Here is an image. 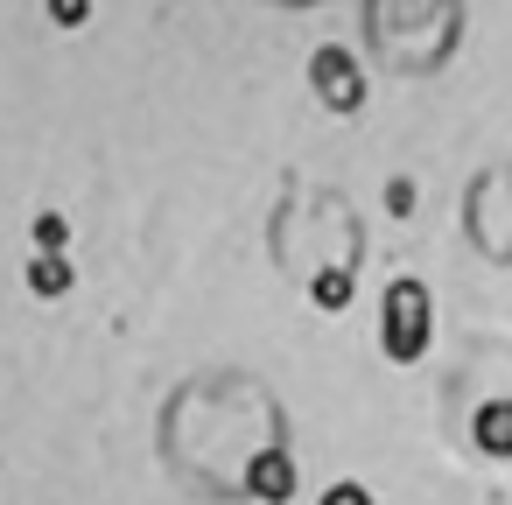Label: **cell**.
Returning <instances> with one entry per match:
<instances>
[{"label":"cell","mask_w":512,"mask_h":505,"mask_svg":"<svg viewBox=\"0 0 512 505\" xmlns=\"http://www.w3.org/2000/svg\"><path fill=\"white\" fill-rule=\"evenodd\" d=\"M379 344H386V358H393V365H414V358L428 351V288H421L414 274H400V281L386 288Z\"/></svg>","instance_id":"1"},{"label":"cell","mask_w":512,"mask_h":505,"mask_svg":"<svg viewBox=\"0 0 512 505\" xmlns=\"http://www.w3.org/2000/svg\"><path fill=\"white\" fill-rule=\"evenodd\" d=\"M29 239H36V253H64V239H71V225H64V211H43V218L29 225Z\"/></svg>","instance_id":"7"},{"label":"cell","mask_w":512,"mask_h":505,"mask_svg":"<svg viewBox=\"0 0 512 505\" xmlns=\"http://www.w3.org/2000/svg\"><path fill=\"white\" fill-rule=\"evenodd\" d=\"M316 505H372V491H365V484H330Z\"/></svg>","instance_id":"8"},{"label":"cell","mask_w":512,"mask_h":505,"mask_svg":"<svg viewBox=\"0 0 512 505\" xmlns=\"http://www.w3.org/2000/svg\"><path fill=\"white\" fill-rule=\"evenodd\" d=\"M71 281H78V274H71V260H64V253H36V260H29V295L64 302V295H71Z\"/></svg>","instance_id":"5"},{"label":"cell","mask_w":512,"mask_h":505,"mask_svg":"<svg viewBox=\"0 0 512 505\" xmlns=\"http://www.w3.org/2000/svg\"><path fill=\"white\" fill-rule=\"evenodd\" d=\"M309 302H316V309H330V316H337V309H344V302H351V274H344V267H323V274H316V281H309Z\"/></svg>","instance_id":"6"},{"label":"cell","mask_w":512,"mask_h":505,"mask_svg":"<svg viewBox=\"0 0 512 505\" xmlns=\"http://www.w3.org/2000/svg\"><path fill=\"white\" fill-rule=\"evenodd\" d=\"M386 211L407 218V211H414V183H393V190H386Z\"/></svg>","instance_id":"9"},{"label":"cell","mask_w":512,"mask_h":505,"mask_svg":"<svg viewBox=\"0 0 512 505\" xmlns=\"http://www.w3.org/2000/svg\"><path fill=\"white\" fill-rule=\"evenodd\" d=\"M50 15H57V22H64V29H78V22H85V15H92V8H85V0H57V8H50Z\"/></svg>","instance_id":"10"},{"label":"cell","mask_w":512,"mask_h":505,"mask_svg":"<svg viewBox=\"0 0 512 505\" xmlns=\"http://www.w3.org/2000/svg\"><path fill=\"white\" fill-rule=\"evenodd\" d=\"M246 491H253L260 505H288V498H295V456H288V449H260V456L246 463Z\"/></svg>","instance_id":"3"},{"label":"cell","mask_w":512,"mask_h":505,"mask_svg":"<svg viewBox=\"0 0 512 505\" xmlns=\"http://www.w3.org/2000/svg\"><path fill=\"white\" fill-rule=\"evenodd\" d=\"M309 85H316V99H323L330 113H358V106H365V78H358L351 50H316V57H309Z\"/></svg>","instance_id":"2"},{"label":"cell","mask_w":512,"mask_h":505,"mask_svg":"<svg viewBox=\"0 0 512 505\" xmlns=\"http://www.w3.org/2000/svg\"><path fill=\"white\" fill-rule=\"evenodd\" d=\"M477 449L491 456V463H512V400H491V407H477Z\"/></svg>","instance_id":"4"}]
</instances>
